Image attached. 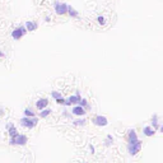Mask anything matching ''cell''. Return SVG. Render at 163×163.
Segmentation results:
<instances>
[{
  "label": "cell",
  "instance_id": "1",
  "mask_svg": "<svg viewBox=\"0 0 163 163\" xmlns=\"http://www.w3.org/2000/svg\"><path fill=\"white\" fill-rule=\"evenodd\" d=\"M140 149H141V141L140 140L135 141V143H129V145H127V150H129L130 155L138 154L140 152Z\"/></svg>",
  "mask_w": 163,
  "mask_h": 163
},
{
  "label": "cell",
  "instance_id": "2",
  "mask_svg": "<svg viewBox=\"0 0 163 163\" xmlns=\"http://www.w3.org/2000/svg\"><path fill=\"white\" fill-rule=\"evenodd\" d=\"M68 6L69 5H66V4H62V3L56 1L55 3V12H56L57 14L62 15V14H65V13L68 12Z\"/></svg>",
  "mask_w": 163,
  "mask_h": 163
},
{
  "label": "cell",
  "instance_id": "3",
  "mask_svg": "<svg viewBox=\"0 0 163 163\" xmlns=\"http://www.w3.org/2000/svg\"><path fill=\"white\" fill-rule=\"evenodd\" d=\"M10 143H12V144H18V145H24L27 143V138L24 136V135L17 134L15 136H13V139L10 140Z\"/></svg>",
  "mask_w": 163,
  "mask_h": 163
},
{
  "label": "cell",
  "instance_id": "4",
  "mask_svg": "<svg viewBox=\"0 0 163 163\" xmlns=\"http://www.w3.org/2000/svg\"><path fill=\"white\" fill-rule=\"evenodd\" d=\"M20 124L23 125V126L28 127V129H31V127H34L37 124V119H34V117H32V119H22L20 120Z\"/></svg>",
  "mask_w": 163,
  "mask_h": 163
},
{
  "label": "cell",
  "instance_id": "5",
  "mask_svg": "<svg viewBox=\"0 0 163 163\" xmlns=\"http://www.w3.org/2000/svg\"><path fill=\"white\" fill-rule=\"evenodd\" d=\"M24 33H26V28H24V27H18V28H15L12 32V37L14 40H19L20 37L24 36Z\"/></svg>",
  "mask_w": 163,
  "mask_h": 163
},
{
  "label": "cell",
  "instance_id": "6",
  "mask_svg": "<svg viewBox=\"0 0 163 163\" xmlns=\"http://www.w3.org/2000/svg\"><path fill=\"white\" fill-rule=\"evenodd\" d=\"M93 122H94L97 126H106L107 125V119L105 116H96L94 117V120H93Z\"/></svg>",
  "mask_w": 163,
  "mask_h": 163
},
{
  "label": "cell",
  "instance_id": "7",
  "mask_svg": "<svg viewBox=\"0 0 163 163\" xmlns=\"http://www.w3.org/2000/svg\"><path fill=\"white\" fill-rule=\"evenodd\" d=\"M80 94H79V92L77 93V96H70L69 97V99L68 101H65V105L69 106V105H71V103H79L80 102Z\"/></svg>",
  "mask_w": 163,
  "mask_h": 163
},
{
  "label": "cell",
  "instance_id": "8",
  "mask_svg": "<svg viewBox=\"0 0 163 163\" xmlns=\"http://www.w3.org/2000/svg\"><path fill=\"white\" fill-rule=\"evenodd\" d=\"M71 112L77 116H83L85 113V110H84V107H82V106H75Z\"/></svg>",
  "mask_w": 163,
  "mask_h": 163
},
{
  "label": "cell",
  "instance_id": "9",
  "mask_svg": "<svg viewBox=\"0 0 163 163\" xmlns=\"http://www.w3.org/2000/svg\"><path fill=\"white\" fill-rule=\"evenodd\" d=\"M138 135H136V131L135 130H130L129 131V143H135V141H138Z\"/></svg>",
  "mask_w": 163,
  "mask_h": 163
},
{
  "label": "cell",
  "instance_id": "10",
  "mask_svg": "<svg viewBox=\"0 0 163 163\" xmlns=\"http://www.w3.org/2000/svg\"><path fill=\"white\" fill-rule=\"evenodd\" d=\"M143 133H144L145 136H153L155 131H154V129L152 126H145L144 130H143Z\"/></svg>",
  "mask_w": 163,
  "mask_h": 163
},
{
  "label": "cell",
  "instance_id": "11",
  "mask_svg": "<svg viewBox=\"0 0 163 163\" xmlns=\"http://www.w3.org/2000/svg\"><path fill=\"white\" fill-rule=\"evenodd\" d=\"M47 105H48V102H47V99H45V98L38 99V101H37V103H36V106H37V108H38V110L45 108Z\"/></svg>",
  "mask_w": 163,
  "mask_h": 163
},
{
  "label": "cell",
  "instance_id": "12",
  "mask_svg": "<svg viewBox=\"0 0 163 163\" xmlns=\"http://www.w3.org/2000/svg\"><path fill=\"white\" fill-rule=\"evenodd\" d=\"M26 28L28 29V31H34V29L37 28V24L33 23V22H27L26 23Z\"/></svg>",
  "mask_w": 163,
  "mask_h": 163
},
{
  "label": "cell",
  "instance_id": "13",
  "mask_svg": "<svg viewBox=\"0 0 163 163\" xmlns=\"http://www.w3.org/2000/svg\"><path fill=\"white\" fill-rule=\"evenodd\" d=\"M68 12H69V14H70L71 17H78V12L73 8V6H70V5L68 6Z\"/></svg>",
  "mask_w": 163,
  "mask_h": 163
},
{
  "label": "cell",
  "instance_id": "14",
  "mask_svg": "<svg viewBox=\"0 0 163 163\" xmlns=\"http://www.w3.org/2000/svg\"><path fill=\"white\" fill-rule=\"evenodd\" d=\"M152 124H153V126H154V127H158V116H157V115H154V116H153Z\"/></svg>",
  "mask_w": 163,
  "mask_h": 163
},
{
  "label": "cell",
  "instance_id": "15",
  "mask_svg": "<svg viewBox=\"0 0 163 163\" xmlns=\"http://www.w3.org/2000/svg\"><path fill=\"white\" fill-rule=\"evenodd\" d=\"M24 113H26V116H28V117H33V116H34L33 111H32V110H29V108H27L26 111H24Z\"/></svg>",
  "mask_w": 163,
  "mask_h": 163
},
{
  "label": "cell",
  "instance_id": "16",
  "mask_svg": "<svg viewBox=\"0 0 163 163\" xmlns=\"http://www.w3.org/2000/svg\"><path fill=\"white\" fill-rule=\"evenodd\" d=\"M51 113V111L50 110H43L42 112H41V117H47L48 115Z\"/></svg>",
  "mask_w": 163,
  "mask_h": 163
},
{
  "label": "cell",
  "instance_id": "17",
  "mask_svg": "<svg viewBox=\"0 0 163 163\" xmlns=\"http://www.w3.org/2000/svg\"><path fill=\"white\" fill-rule=\"evenodd\" d=\"M9 134L12 135V136H15V135H17V130H15V127H14V126H10Z\"/></svg>",
  "mask_w": 163,
  "mask_h": 163
},
{
  "label": "cell",
  "instance_id": "18",
  "mask_svg": "<svg viewBox=\"0 0 163 163\" xmlns=\"http://www.w3.org/2000/svg\"><path fill=\"white\" fill-rule=\"evenodd\" d=\"M97 20H98V23H99V24H102V26L106 23V19L103 18V17H98V18H97Z\"/></svg>",
  "mask_w": 163,
  "mask_h": 163
},
{
  "label": "cell",
  "instance_id": "19",
  "mask_svg": "<svg viewBox=\"0 0 163 163\" xmlns=\"http://www.w3.org/2000/svg\"><path fill=\"white\" fill-rule=\"evenodd\" d=\"M79 103H80V106H82V107H85L87 105H88V102H87V99H84V98H83V99H80V102H79Z\"/></svg>",
  "mask_w": 163,
  "mask_h": 163
},
{
  "label": "cell",
  "instance_id": "20",
  "mask_svg": "<svg viewBox=\"0 0 163 163\" xmlns=\"http://www.w3.org/2000/svg\"><path fill=\"white\" fill-rule=\"evenodd\" d=\"M52 97H54V98H56V99H59V98H61V94H60V93H57V92H54Z\"/></svg>",
  "mask_w": 163,
  "mask_h": 163
},
{
  "label": "cell",
  "instance_id": "21",
  "mask_svg": "<svg viewBox=\"0 0 163 163\" xmlns=\"http://www.w3.org/2000/svg\"><path fill=\"white\" fill-rule=\"evenodd\" d=\"M84 122H85V120H77L75 121V125H84Z\"/></svg>",
  "mask_w": 163,
  "mask_h": 163
},
{
  "label": "cell",
  "instance_id": "22",
  "mask_svg": "<svg viewBox=\"0 0 163 163\" xmlns=\"http://www.w3.org/2000/svg\"><path fill=\"white\" fill-rule=\"evenodd\" d=\"M56 102L59 103V105H64V103H65V101H64V99H62V98H59V99H56Z\"/></svg>",
  "mask_w": 163,
  "mask_h": 163
},
{
  "label": "cell",
  "instance_id": "23",
  "mask_svg": "<svg viewBox=\"0 0 163 163\" xmlns=\"http://www.w3.org/2000/svg\"><path fill=\"white\" fill-rule=\"evenodd\" d=\"M89 149H91L92 153H94V147H93V145H89Z\"/></svg>",
  "mask_w": 163,
  "mask_h": 163
},
{
  "label": "cell",
  "instance_id": "24",
  "mask_svg": "<svg viewBox=\"0 0 163 163\" xmlns=\"http://www.w3.org/2000/svg\"><path fill=\"white\" fill-rule=\"evenodd\" d=\"M0 115H3V108H0Z\"/></svg>",
  "mask_w": 163,
  "mask_h": 163
},
{
  "label": "cell",
  "instance_id": "25",
  "mask_svg": "<svg viewBox=\"0 0 163 163\" xmlns=\"http://www.w3.org/2000/svg\"><path fill=\"white\" fill-rule=\"evenodd\" d=\"M161 131H162V133H163V125H162V126H161Z\"/></svg>",
  "mask_w": 163,
  "mask_h": 163
},
{
  "label": "cell",
  "instance_id": "26",
  "mask_svg": "<svg viewBox=\"0 0 163 163\" xmlns=\"http://www.w3.org/2000/svg\"><path fill=\"white\" fill-rule=\"evenodd\" d=\"M0 56H3V52H0Z\"/></svg>",
  "mask_w": 163,
  "mask_h": 163
}]
</instances>
